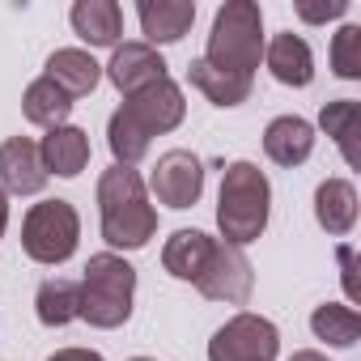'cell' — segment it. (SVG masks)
I'll return each instance as SVG.
<instances>
[{"label": "cell", "mask_w": 361, "mask_h": 361, "mask_svg": "<svg viewBox=\"0 0 361 361\" xmlns=\"http://www.w3.org/2000/svg\"><path fill=\"white\" fill-rule=\"evenodd\" d=\"M264 64L268 73L281 81V85H293V90H306L314 81V56H310V43L293 30L276 35L272 43H264Z\"/></svg>", "instance_id": "obj_13"}, {"label": "cell", "mask_w": 361, "mask_h": 361, "mask_svg": "<svg viewBox=\"0 0 361 361\" xmlns=\"http://www.w3.org/2000/svg\"><path fill=\"white\" fill-rule=\"evenodd\" d=\"M39 157H43V170L47 174H60V178H77L85 166H90V136L73 123L64 128H51L43 140H39Z\"/></svg>", "instance_id": "obj_16"}, {"label": "cell", "mask_w": 361, "mask_h": 361, "mask_svg": "<svg viewBox=\"0 0 361 361\" xmlns=\"http://www.w3.org/2000/svg\"><path fill=\"white\" fill-rule=\"evenodd\" d=\"M149 192L166 209H196V200L204 196V166H200V157L192 149L161 153L153 174H149Z\"/></svg>", "instance_id": "obj_9"}, {"label": "cell", "mask_w": 361, "mask_h": 361, "mask_svg": "<svg viewBox=\"0 0 361 361\" xmlns=\"http://www.w3.org/2000/svg\"><path fill=\"white\" fill-rule=\"evenodd\" d=\"M188 81L213 102V106H243L247 98H251V77H238V73H221V68H213V64H204V60H192L188 64Z\"/></svg>", "instance_id": "obj_21"}, {"label": "cell", "mask_w": 361, "mask_h": 361, "mask_svg": "<svg viewBox=\"0 0 361 361\" xmlns=\"http://www.w3.org/2000/svg\"><path fill=\"white\" fill-rule=\"evenodd\" d=\"M348 13V0H323V5H310V0H302L298 5V18L310 22V26H323V22H336Z\"/></svg>", "instance_id": "obj_26"}, {"label": "cell", "mask_w": 361, "mask_h": 361, "mask_svg": "<svg viewBox=\"0 0 361 361\" xmlns=\"http://www.w3.org/2000/svg\"><path fill=\"white\" fill-rule=\"evenodd\" d=\"M314 221L331 234L344 238L357 226V188L348 178H323L319 192H314Z\"/></svg>", "instance_id": "obj_19"}, {"label": "cell", "mask_w": 361, "mask_h": 361, "mask_svg": "<svg viewBox=\"0 0 361 361\" xmlns=\"http://www.w3.org/2000/svg\"><path fill=\"white\" fill-rule=\"evenodd\" d=\"M310 331L331 348H353L361 340V314L344 302H323L310 314Z\"/></svg>", "instance_id": "obj_24"}, {"label": "cell", "mask_w": 361, "mask_h": 361, "mask_svg": "<svg viewBox=\"0 0 361 361\" xmlns=\"http://www.w3.org/2000/svg\"><path fill=\"white\" fill-rule=\"evenodd\" d=\"M68 22L81 35V43H90V47H119L123 9L115 5V0H77Z\"/></svg>", "instance_id": "obj_18"}, {"label": "cell", "mask_w": 361, "mask_h": 361, "mask_svg": "<svg viewBox=\"0 0 361 361\" xmlns=\"http://www.w3.org/2000/svg\"><path fill=\"white\" fill-rule=\"evenodd\" d=\"M47 361H102V353H94V348H60Z\"/></svg>", "instance_id": "obj_28"}, {"label": "cell", "mask_w": 361, "mask_h": 361, "mask_svg": "<svg viewBox=\"0 0 361 361\" xmlns=\"http://www.w3.org/2000/svg\"><path fill=\"white\" fill-rule=\"evenodd\" d=\"M281 353V331L264 314H234L226 327L213 331L209 340V361H276Z\"/></svg>", "instance_id": "obj_7"}, {"label": "cell", "mask_w": 361, "mask_h": 361, "mask_svg": "<svg viewBox=\"0 0 361 361\" xmlns=\"http://www.w3.org/2000/svg\"><path fill=\"white\" fill-rule=\"evenodd\" d=\"M136 18H140V30H145L149 47L178 43L196 22V0H140Z\"/></svg>", "instance_id": "obj_12"}, {"label": "cell", "mask_w": 361, "mask_h": 361, "mask_svg": "<svg viewBox=\"0 0 361 361\" xmlns=\"http://www.w3.org/2000/svg\"><path fill=\"white\" fill-rule=\"evenodd\" d=\"M132 298H136V268L115 251L90 255L81 276V319L90 327L115 331L132 319Z\"/></svg>", "instance_id": "obj_5"}, {"label": "cell", "mask_w": 361, "mask_h": 361, "mask_svg": "<svg viewBox=\"0 0 361 361\" xmlns=\"http://www.w3.org/2000/svg\"><path fill=\"white\" fill-rule=\"evenodd\" d=\"M106 77H111V85H115L123 98H132V94H140V90L166 81V60H161V51L149 47V43H119V47L111 51Z\"/></svg>", "instance_id": "obj_10"}, {"label": "cell", "mask_w": 361, "mask_h": 361, "mask_svg": "<svg viewBox=\"0 0 361 361\" xmlns=\"http://www.w3.org/2000/svg\"><path fill=\"white\" fill-rule=\"evenodd\" d=\"M336 259H340V281H344V293H348V306L361 298V285H357V251L348 243L336 247Z\"/></svg>", "instance_id": "obj_27"}, {"label": "cell", "mask_w": 361, "mask_h": 361, "mask_svg": "<svg viewBox=\"0 0 361 361\" xmlns=\"http://www.w3.org/2000/svg\"><path fill=\"white\" fill-rule=\"evenodd\" d=\"M200 60L221 68V73L255 77V68L264 60V13L255 0H226L217 9L213 30H209V47Z\"/></svg>", "instance_id": "obj_4"}, {"label": "cell", "mask_w": 361, "mask_h": 361, "mask_svg": "<svg viewBox=\"0 0 361 361\" xmlns=\"http://www.w3.org/2000/svg\"><path fill=\"white\" fill-rule=\"evenodd\" d=\"M289 361H327V357H323L319 348H298V353H293Z\"/></svg>", "instance_id": "obj_30"}, {"label": "cell", "mask_w": 361, "mask_h": 361, "mask_svg": "<svg viewBox=\"0 0 361 361\" xmlns=\"http://www.w3.org/2000/svg\"><path fill=\"white\" fill-rule=\"evenodd\" d=\"M319 128L336 140L340 157L357 170V166H361V149H357V136H361V102H353V98L327 102V106L319 111Z\"/></svg>", "instance_id": "obj_20"}, {"label": "cell", "mask_w": 361, "mask_h": 361, "mask_svg": "<svg viewBox=\"0 0 361 361\" xmlns=\"http://www.w3.org/2000/svg\"><path fill=\"white\" fill-rule=\"evenodd\" d=\"M183 115H188L183 90H178L170 77L149 85V90H140V94H132V98H123V106L106 123V145L115 153V166H132L136 170V161H145L153 136L174 132L178 123H183Z\"/></svg>", "instance_id": "obj_1"}, {"label": "cell", "mask_w": 361, "mask_h": 361, "mask_svg": "<svg viewBox=\"0 0 361 361\" xmlns=\"http://www.w3.org/2000/svg\"><path fill=\"white\" fill-rule=\"evenodd\" d=\"M77 238H81V217L68 200H39L30 204L26 221H22V251L35 259V264H64L73 259L77 251Z\"/></svg>", "instance_id": "obj_6"}, {"label": "cell", "mask_w": 361, "mask_h": 361, "mask_svg": "<svg viewBox=\"0 0 361 361\" xmlns=\"http://www.w3.org/2000/svg\"><path fill=\"white\" fill-rule=\"evenodd\" d=\"M22 115L35 123V128H64L68 123V115H73V98L56 85V81H47V77H39V81H30L26 85V94H22Z\"/></svg>", "instance_id": "obj_22"}, {"label": "cell", "mask_w": 361, "mask_h": 361, "mask_svg": "<svg viewBox=\"0 0 361 361\" xmlns=\"http://www.w3.org/2000/svg\"><path fill=\"white\" fill-rule=\"evenodd\" d=\"M5 230H9V196L0 188V238H5Z\"/></svg>", "instance_id": "obj_29"}, {"label": "cell", "mask_w": 361, "mask_h": 361, "mask_svg": "<svg viewBox=\"0 0 361 361\" xmlns=\"http://www.w3.org/2000/svg\"><path fill=\"white\" fill-rule=\"evenodd\" d=\"M128 361H153V357H128Z\"/></svg>", "instance_id": "obj_31"}, {"label": "cell", "mask_w": 361, "mask_h": 361, "mask_svg": "<svg viewBox=\"0 0 361 361\" xmlns=\"http://www.w3.org/2000/svg\"><path fill=\"white\" fill-rule=\"evenodd\" d=\"M213 247H217V238H209L204 230H174L166 238V247H161V268L174 281H192L196 285L209 255H213Z\"/></svg>", "instance_id": "obj_15"}, {"label": "cell", "mask_w": 361, "mask_h": 361, "mask_svg": "<svg viewBox=\"0 0 361 361\" xmlns=\"http://www.w3.org/2000/svg\"><path fill=\"white\" fill-rule=\"evenodd\" d=\"M268 213H272V183L255 161H230L221 192H217V230L221 243L230 247H247L268 230Z\"/></svg>", "instance_id": "obj_3"}, {"label": "cell", "mask_w": 361, "mask_h": 361, "mask_svg": "<svg viewBox=\"0 0 361 361\" xmlns=\"http://www.w3.org/2000/svg\"><path fill=\"white\" fill-rule=\"evenodd\" d=\"M196 289L209 298V302H226V306H247L251 302V289H255V268L247 259L243 247H230V243H217Z\"/></svg>", "instance_id": "obj_8"}, {"label": "cell", "mask_w": 361, "mask_h": 361, "mask_svg": "<svg viewBox=\"0 0 361 361\" xmlns=\"http://www.w3.org/2000/svg\"><path fill=\"white\" fill-rule=\"evenodd\" d=\"M35 310L43 327H68L73 319H81V281H64V276L43 281L35 293Z\"/></svg>", "instance_id": "obj_23"}, {"label": "cell", "mask_w": 361, "mask_h": 361, "mask_svg": "<svg viewBox=\"0 0 361 361\" xmlns=\"http://www.w3.org/2000/svg\"><path fill=\"white\" fill-rule=\"evenodd\" d=\"M47 170L39 157V145L30 136H9L0 145V188L5 196H39L47 188Z\"/></svg>", "instance_id": "obj_11"}, {"label": "cell", "mask_w": 361, "mask_h": 361, "mask_svg": "<svg viewBox=\"0 0 361 361\" xmlns=\"http://www.w3.org/2000/svg\"><path fill=\"white\" fill-rule=\"evenodd\" d=\"M43 77L56 81L68 98H85V94L98 90L102 64H98L90 51H81V47H60V51L47 56V73H43Z\"/></svg>", "instance_id": "obj_17"}, {"label": "cell", "mask_w": 361, "mask_h": 361, "mask_svg": "<svg viewBox=\"0 0 361 361\" xmlns=\"http://www.w3.org/2000/svg\"><path fill=\"white\" fill-rule=\"evenodd\" d=\"M331 73L340 81H357L361 77V26H340L331 39Z\"/></svg>", "instance_id": "obj_25"}, {"label": "cell", "mask_w": 361, "mask_h": 361, "mask_svg": "<svg viewBox=\"0 0 361 361\" xmlns=\"http://www.w3.org/2000/svg\"><path fill=\"white\" fill-rule=\"evenodd\" d=\"M98 213L102 238L115 251H140L157 234V209L149 204L145 178L132 166H111L98 178Z\"/></svg>", "instance_id": "obj_2"}, {"label": "cell", "mask_w": 361, "mask_h": 361, "mask_svg": "<svg viewBox=\"0 0 361 361\" xmlns=\"http://www.w3.org/2000/svg\"><path fill=\"white\" fill-rule=\"evenodd\" d=\"M264 153H268L276 166L293 170V166H302V161L314 153V128H310L302 115H276V119L264 128Z\"/></svg>", "instance_id": "obj_14"}]
</instances>
